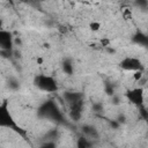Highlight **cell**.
I'll list each match as a JSON object with an SVG mask.
<instances>
[{"mask_svg": "<svg viewBox=\"0 0 148 148\" xmlns=\"http://www.w3.org/2000/svg\"><path fill=\"white\" fill-rule=\"evenodd\" d=\"M81 131H82V133H83V135H86L87 138H89V139H98L99 138V133H98V130L95 127V126H92V125H89V124H84V125H82V127H81Z\"/></svg>", "mask_w": 148, "mask_h": 148, "instance_id": "obj_8", "label": "cell"}, {"mask_svg": "<svg viewBox=\"0 0 148 148\" xmlns=\"http://www.w3.org/2000/svg\"><path fill=\"white\" fill-rule=\"evenodd\" d=\"M0 54L2 58L9 59L12 58V56H14V50H0Z\"/></svg>", "mask_w": 148, "mask_h": 148, "instance_id": "obj_18", "label": "cell"}, {"mask_svg": "<svg viewBox=\"0 0 148 148\" xmlns=\"http://www.w3.org/2000/svg\"><path fill=\"white\" fill-rule=\"evenodd\" d=\"M125 96L127 98V101L133 104L134 106L139 108L141 105H143L145 102V90L142 87H135L132 89H128L125 92Z\"/></svg>", "mask_w": 148, "mask_h": 148, "instance_id": "obj_4", "label": "cell"}, {"mask_svg": "<svg viewBox=\"0 0 148 148\" xmlns=\"http://www.w3.org/2000/svg\"><path fill=\"white\" fill-rule=\"evenodd\" d=\"M116 119H117V121H118L120 125H121V124H124V123H126V116H125L124 113H120V114H118Z\"/></svg>", "mask_w": 148, "mask_h": 148, "instance_id": "obj_24", "label": "cell"}, {"mask_svg": "<svg viewBox=\"0 0 148 148\" xmlns=\"http://www.w3.org/2000/svg\"><path fill=\"white\" fill-rule=\"evenodd\" d=\"M14 37L8 30H0V49L1 50H14Z\"/></svg>", "mask_w": 148, "mask_h": 148, "instance_id": "obj_6", "label": "cell"}, {"mask_svg": "<svg viewBox=\"0 0 148 148\" xmlns=\"http://www.w3.org/2000/svg\"><path fill=\"white\" fill-rule=\"evenodd\" d=\"M76 146H77V148H89L92 146V141H90V139L87 138L86 135H82L77 139Z\"/></svg>", "mask_w": 148, "mask_h": 148, "instance_id": "obj_12", "label": "cell"}, {"mask_svg": "<svg viewBox=\"0 0 148 148\" xmlns=\"http://www.w3.org/2000/svg\"><path fill=\"white\" fill-rule=\"evenodd\" d=\"M57 146V143H56V141H53V140H45L42 145H40V147H43V148H53V147H56Z\"/></svg>", "mask_w": 148, "mask_h": 148, "instance_id": "obj_19", "label": "cell"}, {"mask_svg": "<svg viewBox=\"0 0 148 148\" xmlns=\"http://www.w3.org/2000/svg\"><path fill=\"white\" fill-rule=\"evenodd\" d=\"M61 69L65 74L67 75H72L74 73V66H73V62L71 59H65L62 60L61 62Z\"/></svg>", "mask_w": 148, "mask_h": 148, "instance_id": "obj_11", "label": "cell"}, {"mask_svg": "<svg viewBox=\"0 0 148 148\" xmlns=\"http://www.w3.org/2000/svg\"><path fill=\"white\" fill-rule=\"evenodd\" d=\"M64 99L69 105V104H73L77 101L83 99V94H81L79 91H66V92H64Z\"/></svg>", "mask_w": 148, "mask_h": 148, "instance_id": "obj_10", "label": "cell"}, {"mask_svg": "<svg viewBox=\"0 0 148 148\" xmlns=\"http://www.w3.org/2000/svg\"><path fill=\"white\" fill-rule=\"evenodd\" d=\"M92 110H94V112H102L103 111V104L102 103H94Z\"/></svg>", "mask_w": 148, "mask_h": 148, "instance_id": "obj_23", "label": "cell"}, {"mask_svg": "<svg viewBox=\"0 0 148 148\" xmlns=\"http://www.w3.org/2000/svg\"><path fill=\"white\" fill-rule=\"evenodd\" d=\"M36 1H37V2H43L44 0H36Z\"/></svg>", "mask_w": 148, "mask_h": 148, "instance_id": "obj_26", "label": "cell"}, {"mask_svg": "<svg viewBox=\"0 0 148 148\" xmlns=\"http://www.w3.org/2000/svg\"><path fill=\"white\" fill-rule=\"evenodd\" d=\"M134 6L145 12L148 9V0H134Z\"/></svg>", "mask_w": 148, "mask_h": 148, "instance_id": "obj_15", "label": "cell"}, {"mask_svg": "<svg viewBox=\"0 0 148 148\" xmlns=\"http://www.w3.org/2000/svg\"><path fill=\"white\" fill-rule=\"evenodd\" d=\"M37 113H38V117L44 118V119H49L52 121L62 123V120H64V116H62L61 111L59 110L56 102L52 99H47L43 104H40Z\"/></svg>", "mask_w": 148, "mask_h": 148, "instance_id": "obj_2", "label": "cell"}, {"mask_svg": "<svg viewBox=\"0 0 148 148\" xmlns=\"http://www.w3.org/2000/svg\"><path fill=\"white\" fill-rule=\"evenodd\" d=\"M7 86H8V88H9L10 90H18V89H20V81H18L16 77L10 76V77H8V80H7Z\"/></svg>", "mask_w": 148, "mask_h": 148, "instance_id": "obj_13", "label": "cell"}, {"mask_svg": "<svg viewBox=\"0 0 148 148\" xmlns=\"http://www.w3.org/2000/svg\"><path fill=\"white\" fill-rule=\"evenodd\" d=\"M109 123H110V126H111L112 128H114V130H117V128L120 126V124L117 121V119H112V120H110Z\"/></svg>", "mask_w": 148, "mask_h": 148, "instance_id": "obj_25", "label": "cell"}, {"mask_svg": "<svg viewBox=\"0 0 148 148\" xmlns=\"http://www.w3.org/2000/svg\"><path fill=\"white\" fill-rule=\"evenodd\" d=\"M101 29V23L98 21H92L89 23V30L92 31V32H96Z\"/></svg>", "mask_w": 148, "mask_h": 148, "instance_id": "obj_17", "label": "cell"}, {"mask_svg": "<svg viewBox=\"0 0 148 148\" xmlns=\"http://www.w3.org/2000/svg\"><path fill=\"white\" fill-rule=\"evenodd\" d=\"M34 84L39 90L45 91V92H56L59 89L57 80L53 76L46 75V74L36 75L34 79Z\"/></svg>", "mask_w": 148, "mask_h": 148, "instance_id": "obj_3", "label": "cell"}, {"mask_svg": "<svg viewBox=\"0 0 148 148\" xmlns=\"http://www.w3.org/2000/svg\"><path fill=\"white\" fill-rule=\"evenodd\" d=\"M142 76H143V71H135L134 74H133V79L136 82H139L142 79Z\"/></svg>", "mask_w": 148, "mask_h": 148, "instance_id": "obj_20", "label": "cell"}, {"mask_svg": "<svg viewBox=\"0 0 148 148\" xmlns=\"http://www.w3.org/2000/svg\"><path fill=\"white\" fill-rule=\"evenodd\" d=\"M0 126L14 131L23 139H27V136H28L27 130L21 127L13 118V116L9 111V108H8V101H3L0 104Z\"/></svg>", "mask_w": 148, "mask_h": 148, "instance_id": "obj_1", "label": "cell"}, {"mask_svg": "<svg viewBox=\"0 0 148 148\" xmlns=\"http://www.w3.org/2000/svg\"><path fill=\"white\" fill-rule=\"evenodd\" d=\"M111 103L113 104V105H119L120 103H121V98H120V96H118V95H112L111 96Z\"/></svg>", "mask_w": 148, "mask_h": 148, "instance_id": "obj_21", "label": "cell"}, {"mask_svg": "<svg viewBox=\"0 0 148 148\" xmlns=\"http://www.w3.org/2000/svg\"><path fill=\"white\" fill-rule=\"evenodd\" d=\"M139 111H140V114L142 116V118H143V119H146V120H148V111L145 109V106H143V105L139 106Z\"/></svg>", "mask_w": 148, "mask_h": 148, "instance_id": "obj_22", "label": "cell"}, {"mask_svg": "<svg viewBox=\"0 0 148 148\" xmlns=\"http://www.w3.org/2000/svg\"><path fill=\"white\" fill-rule=\"evenodd\" d=\"M132 42L142 47H148V35H146L142 31H136L132 36Z\"/></svg>", "mask_w": 148, "mask_h": 148, "instance_id": "obj_9", "label": "cell"}, {"mask_svg": "<svg viewBox=\"0 0 148 148\" xmlns=\"http://www.w3.org/2000/svg\"><path fill=\"white\" fill-rule=\"evenodd\" d=\"M104 91H105V94L108 95V96H112V95H114V92H116V90H114V87H113V84L111 83V82H105L104 83Z\"/></svg>", "mask_w": 148, "mask_h": 148, "instance_id": "obj_16", "label": "cell"}, {"mask_svg": "<svg viewBox=\"0 0 148 148\" xmlns=\"http://www.w3.org/2000/svg\"><path fill=\"white\" fill-rule=\"evenodd\" d=\"M83 106H84V102L83 99L77 101L73 104H69V118L73 121H79L82 117V111H83Z\"/></svg>", "mask_w": 148, "mask_h": 148, "instance_id": "obj_7", "label": "cell"}, {"mask_svg": "<svg viewBox=\"0 0 148 148\" xmlns=\"http://www.w3.org/2000/svg\"><path fill=\"white\" fill-rule=\"evenodd\" d=\"M119 67L121 69L128 71V72H135V71H143L145 69L142 61L139 58H134V57H125L124 59H121L119 62Z\"/></svg>", "mask_w": 148, "mask_h": 148, "instance_id": "obj_5", "label": "cell"}, {"mask_svg": "<svg viewBox=\"0 0 148 148\" xmlns=\"http://www.w3.org/2000/svg\"><path fill=\"white\" fill-rule=\"evenodd\" d=\"M58 136H59V131L57 128H52L44 135V140H53V141H56V139H58Z\"/></svg>", "mask_w": 148, "mask_h": 148, "instance_id": "obj_14", "label": "cell"}]
</instances>
